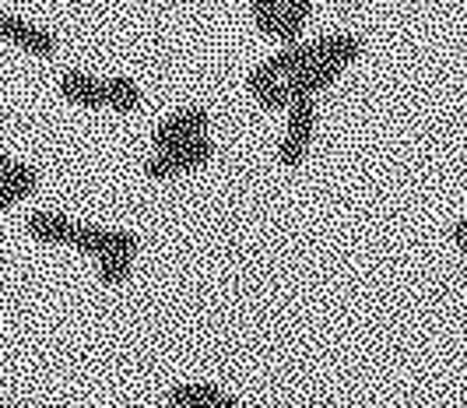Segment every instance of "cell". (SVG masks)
<instances>
[{"instance_id":"cell-1","label":"cell","mask_w":467,"mask_h":408,"mask_svg":"<svg viewBox=\"0 0 467 408\" xmlns=\"http://www.w3.org/2000/svg\"><path fill=\"white\" fill-rule=\"evenodd\" d=\"M211 155H214V144H211L204 134H197V138L176 144V148L159 152V155L148 162V176H151V180H169V176H176V173L204 166Z\"/></svg>"},{"instance_id":"cell-2","label":"cell","mask_w":467,"mask_h":408,"mask_svg":"<svg viewBox=\"0 0 467 408\" xmlns=\"http://www.w3.org/2000/svg\"><path fill=\"white\" fill-rule=\"evenodd\" d=\"M313 123H317V106H313V99H296V102L288 106V134H285V141L278 144L281 166L296 169L306 159V148H309V138H313Z\"/></svg>"},{"instance_id":"cell-3","label":"cell","mask_w":467,"mask_h":408,"mask_svg":"<svg viewBox=\"0 0 467 408\" xmlns=\"http://www.w3.org/2000/svg\"><path fill=\"white\" fill-rule=\"evenodd\" d=\"M70 246L85 250L92 257H106V254H117V250L138 254V236L134 233H119V229H99V225H74Z\"/></svg>"},{"instance_id":"cell-4","label":"cell","mask_w":467,"mask_h":408,"mask_svg":"<svg viewBox=\"0 0 467 408\" xmlns=\"http://www.w3.org/2000/svg\"><path fill=\"white\" fill-rule=\"evenodd\" d=\"M204 127H208V110H204V106L180 110L176 117H169V120L155 131V148H159V152L176 148V144H183V141H190V138H197V134H204Z\"/></svg>"},{"instance_id":"cell-5","label":"cell","mask_w":467,"mask_h":408,"mask_svg":"<svg viewBox=\"0 0 467 408\" xmlns=\"http://www.w3.org/2000/svg\"><path fill=\"white\" fill-rule=\"evenodd\" d=\"M0 39L22 47L25 53H36V57H53L57 53V36H49L43 28L22 22V18H11V15H0Z\"/></svg>"},{"instance_id":"cell-6","label":"cell","mask_w":467,"mask_h":408,"mask_svg":"<svg viewBox=\"0 0 467 408\" xmlns=\"http://www.w3.org/2000/svg\"><path fill=\"white\" fill-rule=\"evenodd\" d=\"M60 96L74 102V106H88V110H102L106 106V81H99L92 74L67 71L60 78Z\"/></svg>"},{"instance_id":"cell-7","label":"cell","mask_w":467,"mask_h":408,"mask_svg":"<svg viewBox=\"0 0 467 408\" xmlns=\"http://www.w3.org/2000/svg\"><path fill=\"white\" fill-rule=\"evenodd\" d=\"M28 233L39 243H49V246H70V236H74V222L64 215H49V212H36L28 215Z\"/></svg>"},{"instance_id":"cell-8","label":"cell","mask_w":467,"mask_h":408,"mask_svg":"<svg viewBox=\"0 0 467 408\" xmlns=\"http://www.w3.org/2000/svg\"><path fill=\"white\" fill-rule=\"evenodd\" d=\"M32 187H36V169L25 162H11V169L0 176V212H7L15 201L32 194Z\"/></svg>"},{"instance_id":"cell-9","label":"cell","mask_w":467,"mask_h":408,"mask_svg":"<svg viewBox=\"0 0 467 408\" xmlns=\"http://www.w3.org/2000/svg\"><path fill=\"white\" fill-rule=\"evenodd\" d=\"M106 106L117 113H130L140 106V92L130 78H106Z\"/></svg>"},{"instance_id":"cell-10","label":"cell","mask_w":467,"mask_h":408,"mask_svg":"<svg viewBox=\"0 0 467 408\" xmlns=\"http://www.w3.org/2000/svg\"><path fill=\"white\" fill-rule=\"evenodd\" d=\"M358 57H362V39H355V36H327L324 39V57L320 60L348 68L351 60H358Z\"/></svg>"},{"instance_id":"cell-11","label":"cell","mask_w":467,"mask_h":408,"mask_svg":"<svg viewBox=\"0 0 467 408\" xmlns=\"http://www.w3.org/2000/svg\"><path fill=\"white\" fill-rule=\"evenodd\" d=\"M130 265H134V254H130V250L106 254V257H99V278H102L106 286H119V282L130 275Z\"/></svg>"},{"instance_id":"cell-12","label":"cell","mask_w":467,"mask_h":408,"mask_svg":"<svg viewBox=\"0 0 467 408\" xmlns=\"http://www.w3.org/2000/svg\"><path fill=\"white\" fill-rule=\"evenodd\" d=\"M250 7H254V22H257L260 32L275 36V28H278V18H281V7H285V0H250Z\"/></svg>"},{"instance_id":"cell-13","label":"cell","mask_w":467,"mask_h":408,"mask_svg":"<svg viewBox=\"0 0 467 408\" xmlns=\"http://www.w3.org/2000/svg\"><path fill=\"white\" fill-rule=\"evenodd\" d=\"M169 402L176 408H208V384H183L169 391Z\"/></svg>"},{"instance_id":"cell-14","label":"cell","mask_w":467,"mask_h":408,"mask_svg":"<svg viewBox=\"0 0 467 408\" xmlns=\"http://www.w3.org/2000/svg\"><path fill=\"white\" fill-rule=\"evenodd\" d=\"M257 102L264 110H288V106H292V89H288V81L281 78L278 85H271L264 96H257Z\"/></svg>"},{"instance_id":"cell-15","label":"cell","mask_w":467,"mask_h":408,"mask_svg":"<svg viewBox=\"0 0 467 408\" xmlns=\"http://www.w3.org/2000/svg\"><path fill=\"white\" fill-rule=\"evenodd\" d=\"M281 78L267 64H260L257 71H250V78H246V89H250V96H264L271 85H278Z\"/></svg>"},{"instance_id":"cell-16","label":"cell","mask_w":467,"mask_h":408,"mask_svg":"<svg viewBox=\"0 0 467 408\" xmlns=\"http://www.w3.org/2000/svg\"><path fill=\"white\" fill-rule=\"evenodd\" d=\"M208 408H243L235 398H229L222 387H211L208 384Z\"/></svg>"},{"instance_id":"cell-17","label":"cell","mask_w":467,"mask_h":408,"mask_svg":"<svg viewBox=\"0 0 467 408\" xmlns=\"http://www.w3.org/2000/svg\"><path fill=\"white\" fill-rule=\"evenodd\" d=\"M453 243H457L461 250H467V218H461V222L453 225Z\"/></svg>"},{"instance_id":"cell-18","label":"cell","mask_w":467,"mask_h":408,"mask_svg":"<svg viewBox=\"0 0 467 408\" xmlns=\"http://www.w3.org/2000/svg\"><path fill=\"white\" fill-rule=\"evenodd\" d=\"M7 169H11V159H7V155H4V152H0V176H4V173H7Z\"/></svg>"},{"instance_id":"cell-19","label":"cell","mask_w":467,"mask_h":408,"mask_svg":"<svg viewBox=\"0 0 467 408\" xmlns=\"http://www.w3.org/2000/svg\"><path fill=\"white\" fill-rule=\"evenodd\" d=\"M4 408H18V405H4Z\"/></svg>"}]
</instances>
